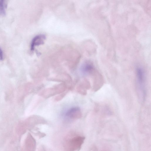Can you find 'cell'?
I'll return each mask as SVG.
<instances>
[{"label":"cell","instance_id":"5b68a950","mask_svg":"<svg viewBox=\"0 0 151 151\" xmlns=\"http://www.w3.org/2000/svg\"><path fill=\"white\" fill-rule=\"evenodd\" d=\"M94 69V67L93 64L89 63H86L82 67V70L83 72L86 73L92 72Z\"/></svg>","mask_w":151,"mask_h":151},{"label":"cell","instance_id":"8992f818","mask_svg":"<svg viewBox=\"0 0 151 151\" xmlns=\"http://www.w3.org/2000/svg\"><path fill=\"white\" fill-rule=\"evenodd\" d=\"M5 1L0 0V16H4L6 14Z\"/></svg>","mask_w":151,"mask_h":151},{"label":"cell","instance_id":"6da1fadb","mask_svg":"<svg viewBox=\"0 0 151 151\" xmlns=\"http://www.w3.org/2000/svg\"><path fill=\"white\" fill-rule=\"evenodd\" d=\"M85 138L80 135H75L67 139L65 143V149L66 151H76L81 148Z\"/></svg>","mask_w":151,"mask_h":151},{"label":"cell","instance_id":"52a82bcc","mask_svg":"<svg viewBox=\"0 0 151 151\" xmlns=\"http://www.w3.org/2000/svg\"><path fill=\"white\" fill-rule=\"evenodd\" d=\"M3 59V54L2 49L0 48V60H2Z\"/></svg>","mask_w":151,"mask_h":151},{"label":"cell","instance_id":"7a4b0ae2","mask_svg":"<svg viewBox=\"0 0 151 151\" xmlns=\"http://www.w3.org/2000/svg\"><path fill=\"white\" fill-rule=\"evenodd\" d=\"M136 75L137 81L139 86L144 94V84L145 81V74L143 70L141 68L138 67L137 68Z\"/></svg>","mask_w":151,"mask_h":151},{"label":"cell","instance_id":"277c9868","mask_svg":"<svg viewBox=\"0 0 151 151\" xmlns=\"http://www.w3.org/2000/svg\"><path fill=\"white\" fill-rule=\"evenodd\" d=\"M45 39L44 35H40L35 37L32 40L31 44V50H34L35 46L42 44Z\"/></svg>","mask_w":151,"mask_h":151},{"label":"cell","instance_id":"3957f363","mask_svg":"<svg viewBox=\"0 0 151 151\" xmlns=\"http://www.w3.org/2000/svg\"><path fill=\"white\" fill-rule=\"evenodd\" d=\"M66 115L67 116L71 119H76L81 117V114L79 108L75 107L69 110Z\"/></svg>","mask_w":151,"mask_h":151},{"label":"cell","instance_id":"ba28073f","mask_svg":"<svg viewBox=\"0 0 151 151\" xmlns=\"http://www.w3.org/2000/svg\"><path fill=\"white\" fill-rule=\"evenodd\" d=\"M39 151H46L43 148H41L40 149Z\"/></svg>","mask_w":151,"mask_h":151}]
</instances>
